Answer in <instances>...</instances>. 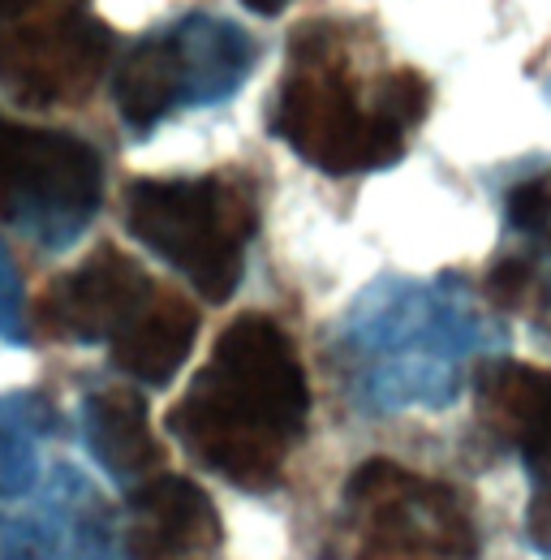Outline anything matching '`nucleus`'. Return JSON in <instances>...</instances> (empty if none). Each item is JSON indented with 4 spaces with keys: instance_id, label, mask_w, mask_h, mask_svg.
Masks as SVG:
<instances>
[{
    "instance_id": "nucleus-1",
    "label": "nucleus",
    "mask_w": 551,
    "mask_h": 560,
    "mask_svg": "<svg viewBox=\"0 0 551 560\" xmlns=\"http://www.w3.org/2000/svg\"><path fill=\"white\" fill-rule=\"evenodd\" d=\"M310 415L306 371L268 315L233 319L190 393L168 410L186 453L233 488H272Z\"/></svg>"
},
{
    "instance_id": "nucleus-2",
    "label": "nucleus",
    "mask_w": 551,
    "mask_h": 560,
    "mask_svg": "<svg viewBox=\"0 0 551 560\" xmlns=\"http://www.w3.org/2000/svg\"><path fill=\"white\" fill-rule=\"evenodd\" d=\"M426 82L413 70L375 78L362 91L332 26H306L289 44L272 130L306 164L353 177L401 160L406 135L426 117Z\"/></svg>"
},
{
    "instance_id": "nucleus-3",
    "label": "nucleus",
    "mask_w": 551,
    "mask_h": 560,
    "mask_svg": "<svg viewBox=\"0 0 551 560\" xmlns=\"http://www.w3.org/2000/svg\"><path fill=\"white\" fill-rule=\"evenodd\" d=\"M353 397L366 410L448 406L486 346L479 311L448 280H392L357 298L344 324Z\"/></svg>"
},
{
    "instance_id": "nucleus-4",
    "label": "nucleus",
    "mask_w": 551,
    "mask_h": 560,
    "mask_svg": "<svg viewBox=\"0 0 551 560\" xmlns=\"http://www.w3.org/2000/svg\"><path fill=\"white\" fill-rule=\"evenodd\" d=\"M126 224L207 302H224L246 272V246L259 229V203L250 182H237L228 173L142 177L126 195Z\"/></svg>"
},
{
    "instance_id": "nucleus-5",
    "label": "nucleus",
    "mask_w": 551,
    "mask_h": 560,
    "mask_svg": "<svg viewBox=\"0 0 551 560\" xmlns=\"http://www.w3.org/2000/svg\"><path fill=\"white\" fill-rule=\"evenodd\" d=\"M255 70V39L215 13H186L138 39L113 73V100L134 135H151L181 108L233 100Z\"/></svg>"
},
{
    "instance_id": "nucleus-6",
    "label": "nucleus",
    "mask_w": 551,
    "mask_h": 560,
    "mask_svg": "<svg viewBox=\"0 0 551 560\" xmlns=\"http://www.w3.org/2000/svg\"><path fill=\"white\" fill-rule=\"evenodd\" d=\"M479 535L470 504L435 479L388 457H371L344 483L341 560H474Z\"/></svg>"
},
{
    "instance_id": "nucleus-7",
    "label": "nucleus",
    "mask_w": 551,
    "mask_h": 560,
    "mask_svg": "<svg viewBox=\"0 0 551 560\" xmlns=\"http://www.w3.org/2000/svg\"><path fill=\"white\" fill-rule=\"evenodd\" d=\"M104 199L95 147L0 117V220L44 250L73 246Z\"/></svg>"
},
{
    "instance_id": "nucleus-8",
    "label": "nucleus",
    "mask_w": 551,
    "mask_h": 560,
    "mask_svg": "<svg viewBox=\"0 0 551 560\" xmlns=\"http://www.w3.org/2000/svg\"><path fill=\"white\" fill-rule=\"evenodd\" d=\"M113 61V31L86 0H0V86L22 104H69Z\"/></svg>"
},
{
    "instance_id": "nucleus-9",
    "label": "nucleus",
    "mask_w": 551,
    "mask_h": 560,
    "mask_svg": "<svg viewBox=\"0 0 551 560\" xmlns=\"http://www.w3.org/2000/svg\"><path fill=\"white\" fill-rule=\"evenodd\" d=\"M160 289L117 246H99L73 272L57 277L39 298V328L73 346H113Z\"/></svg>"
},
{
    "instance_id": "nucleus-10",
    "label": "nucleus",
    "mask_w": 551,
    "mask_h": 560,
    "mask_svg": "<svg viewBox=\"0 0 551 560\" xmlns=\"http://www.w3.org/2000/svg\"><path fill=\"white\" fill-rule=\"evenodd\" d=\"M113 530L117 560H199L224 539L211 495L181 475H151L134 483Z\"/></svg>"
},
{
    "instance_id": "nucleus-11",
    "label": "nucleus",
    "mask_w": 551,
    "mask_h": 560,
    "mask_svg": "<svg viewBox=\"0 0 551 560\" xmlns=\"http://www.w3.org/2000/svg\"><path fill=\"white\" fill-rule=\"evenodd\" d=\"M479 422L521 453L535 488H551V371L513 358H486L474 375Z\"/></svg>"
},
{
    "instance_id": "nucleus-12",
    "label": "nucleus",
    "mask_w": 551,
    "mask_h": 560,
    "mask_svg": "<svg viewBox=\"0 0 551 560\" xmlns=\"http://www.w3.org/2000/svg\"><path fill=\"white\" fill-rule=\"evenodd\" d=\"M82 444L113 483H142L160 466L146 401L138 388H99L82 401Z\"/></svg>"
},
{
    "instance_id": "nucleus-13",
    "label": "nucleus",
    "mask_w": 551,
    "mask_h": 560,
    "mask_svg": "<svg viewBox=\"0 0 551 560\" xmlns=\"http://www.w3.org/2000/svg\"><path fill=\"white\" fill-rule=\"evenodd\" d=\"M199 315L181 293H155L151 306L108 346L113 362L146 388H164L195 350Z\"/></svg>"
},
{
    "instance_id": "nucleus-14",
    "label": "nucleus",
    "mask_w": 551,
    "mask_h": 560,
    "mask_svg": "<svg viewBox=\"0 0 551 560\" xmlns=\"http://www.w3.org/2000/svg\"><path fill=\"white\" fill-rule=\"evenodd\" d=\"M57 431V406L39 388L0 393V500H17L39 479V444Z\"/></svg>"
},
{
    "instance_id": "nucleus-15",
    "label": "nucleus",
    "mask_w": 551,
    "mask_h": 560,
    "mask_svg": "<svg viewBox=\"0 0 551 560\" xmlns=\"http://www.w3.org/2000/svg\"><path fill=\"white\" fill-rule=\"evenodd\" d=\"M0 560H66L73 557L66 530L57 526V517L48 513V522H0Z\"/></svg>"
},
{
    "instance_id": "nucleus-16",
    "label": "nucleus",
    "mask_w": 551,
    "mask_h": 560,
    "mask_svg": "<svg viewBox=\"0 0 551 560\" xmlns=\"http://www.w3.org/2000/svg\"><path fill=\"white\" fill-rule=\"evenodd\" d=\"M508 224L535 242H551V177H530L508 195Z\"/></svg>"
},
{
    "instance_id": "nucleus-17",
    "label": "nucleus",
    "mask_w": 551,
    "mask_h": 560,
    "mask_svg": "<svg viewBox=\"0 0 551 560\" xmlns=\"http://www.w3.org/2000/svg\"><path fill=\"white\" fill-rule=\"evenodd\" d=\"M535 289V264L530 259H500L491 272H486V298L504 311L521 306Z\"/></svg>"
},
{
    "instance_id": "nucleus-18",
    "label": "nucleus",
    "mask_w": 551,
    "mask_h": 560,
    "mask_svg": "<svg viewBox=\"0 0 551 560\" xmlns=\"http://www.w3.org/2000/svg\"><path fill=\"white\" fill-rule=\"evenodd\" d=\"M0 341H22V272L0 242Z\"/></svg>"
},
{
    "instance_id": "nucleus-19",
    "label": "nucleus",
    "mask_w": 551,
    "mask_h": 560,
    "mask_svg": "<svg viewBox=\"0 0 551 560\" xmlns=\"http://www.w3.org/2000/svg\"><path fill=\"white\" fill-rule=\"evenodd\" d=\"M526 535H530V544H535L543 557H551V488H535V495H530Z\"/></svg>"
},
{
    "instance_id": "nucleus-20",
    "label": "nucleus",
    "mask_w": 551,
    "mask_h": 560,
    "mask_svg": "<svg viewBox=\"0 0 551 560\" xmlns=\"http://www.w3.org/2000/svg\"><path fill=\"white\" fill-rule=\"evenodd\" d=\"M246 9H255V13H280L289 0H242Z\"/></svg>"
}]
</instances>
